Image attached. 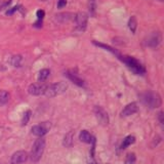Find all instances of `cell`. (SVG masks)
Masks as SVG:
<instances>
[{
	"label": "cell",
	"instance_id": "1",
	"mask_svg": "<svg viewBox=\"0 0 164 164\" xmlns=\"http://www.w3.org/2000/svg\"><path fill=\"white\" fill-rule=\"evenodd\" d=\"M141 102L151 109L159 108L160 106L162 105L161 96L157 94V92H154V91L144 92V94L141 95Z\"/></svg>",
	"mask_w": 164,
	"mask_h": 164
},
{
	"label": "cell",
	"instance_id": "2",
	"mask_svg": "<svg viewBox=\"0 0 164 164\" xmlns=\"http://www.w3.org/2000/svg\"><path fill=\"white\" fill-rule=\"evenodd\" d=\"M119 59H120L122 62L128 67V68L132 71L134 74H137V75H144V74L146 73L145 67L141 65L139 61L134 59V57L123 56V57H119Z\"/></svg>",
	"mask_w": 164,
	"mask_h": 164
},
{
	"label": "cell",
	"instance_id": "3",
	"mask_svg": "<svg viewBox=\"0 0 164 164\" xmlns=\"http://www.w3.org/2000/svg\"><path fill=\"white\" fill-rule=\"evenodd\" d=\"M44 148H45V141L43 139L40 137V139H38L34 141L33 147H32V150H31V154H30V158L32 162L36 163L41 159L44 152Z\"/></svg>",
	"mask_w": 164,
	"mask_h": 164
},
{
	"label": "cell",
	"instance_id": "4",
	"mask_svg": "<svg viewBox=\"0 0 164 164\" xmlns=\"http://www.w3.org/2000/svg\"><path fill=\"white\" fill-rule=\"evenodd\" d=\"M67 87H68V85H67V83L65 82L54 83V84L47 86L45 91H44V95H45L47 98H54V96L64 94V92L66 91Z\"/></svg>",
	"mask_w": 164,
	"mask_h": 164
},
{
	"label": "cell",
	"instance_id": "5",
	"mask_svg": "<svg viewBox=\"0 0 164 164\" xmlns=\"http://www.w3.org/2000/svg\"><path fill=\"white\" fill-rule=\"evenodd\" d=\"M161 41H162V35L160 32L157 31V32H152L150 35H148V36L145 38L144 43H145V45L148 47L156 48L160 43H161Z\"/></svg>",
	"mask_w": 164,
	"mask_h": 164
},
{
	"label": "cell",
	"instance_id": "6",
	"mask_svg": "<svg viewBox=\"0 0 164 164\" xmlns=\"http://www.w3.org/2000/svg\"><path fill=\"white\" fill-rule=\"evenodd\" d=\"M50 128H51V123L48 121H45V122H42V123H39L37 125H34L31 130H32V133L35 134V136L42 137L43 136H45L48 131H49Z\"/></svg>",
	"mask_w": 164,
	"mask_h": 164
},
{
	"label": "cell",
	"instance_id": "7",
	"mask_svg": "<svg viewBox=\"0 0 164 164\" xmlns=\"http://www.w3.org/2000/svg\"><path fill=\"white\" fill-rule=\"evenodd\" d=\"M94 112H95V115L96 119H98V121L99 122V124L104 125V126L109 124V115L102 107H99V106H95Z\"/></svg>",
	"mask_w": 164,
	"mask_h": 164
},
{
	"label": "cell",
	"instance_id": "8",
	"mask_svg": "<svg viewBox=\"0 0 164 164\" xmlns=\"http://www.w3.org/2000/svg\"><path fill=\"white\" fill-rule=\"evenodd\" d=\"M87 15L80 12V14L75 15V22H76V30L79 32H83L85 30L86 25H87Z\"/></svg>",
	"mask_w": 164,
	"mask_h": 164
},
{
	"label": "cell",
	"instance_id": "9",
	"mask_svg": "<svg viewBox=\"0 0 164 164\" xmlns=\"http://www.w3.org/2000/svg\"><path fill=\"white\" fill-rule=\"evenodd\" d=\"M47 87V85L43 84V83H34L31 84L28 88V92L31 95H44V91Z\"/></svg>",
	"mask_w": 164,
	"mask_h": 164
},
{
	"label": "cell",
	"instance_id": "10",
	"mask_svg": "<svg viewBox=\"0 0 164 164\" xmlns=\"http://www.w3.org/2000/svg\"><path fill=\"white\" fill-rule=\"evenodd\" d=\"M28 159V153L26 151H17L15 153L12 154L11 158V164H22L27 161Z\"/></svg>",
	"mask_w": 164,
	"mask_h": 164
},
{
	"label": "cell",
	"instance_id": "11",
	"mask_svg": "<svg viewBox=\"0 0 164 164\" xmlns=\"http://www.w3.org/2000/svg\"><path fill=\"white\" fill-rule=\"evenodd\" d=\"M139 110L137 103H130V104L126 105L124 107V109L121 112V117H128L130 115H133L134 113H137Z\"/></svg>",
	"mask_w": 164,
	"mask_h": 164
},
{
	"label": "cell",
	"instance_id": "12",
	"mask_svg": "<svg viewBox=\"0 0 164 164\" xmlns=\"http://www.w3.org/2000/svg\"><path fill=\"white\" fill-rule=\"evenodd\" d=\"M65 76L68 77V79H70L74 84H76L78 86L84 85V81H83L75 72H73V71H67V72H65Z\"/></svg>",
	"mask_w": 164,
	"mask_h": 164
},
{
	"label": "cell",
	"instance_id": "13",
	"mask_svg": "<svg viewBox=\"0 0 164 164\" xmlns=\"http://www.w3.org/2000/svg\"><path fill=\"white\" fill-rule=\"evenodd\" d=\"M74 19H75V15L70 14V12H63V14L56 15V21L60 22V23H65V22L74 20Z\"/></svg>",
	"mask_w": 164,
	"mask_h": 164
},
{
	"label": "cell",
	"instance_id": "14",
	"mask_svg": "<svg viewBox=\"0 0 164 164\" xmlns=\"http://www.w3.org/2000/svg\"><path fill=\"white\" fill-rule=\"evenodd\" d=\"M79 139L81 141L86 144H91L92 141H94V137H91V134L87 130H82L79 134Z\"/></svg>",
	"mask_w": 164,
	"mask_h": 164
},
{
	"label": "cell",
	"instance_id": "15",
	"mask_svg": "<svg viewBox=\"0 0 164 164\" xmlns=\"http://www.w3.org/2000/svg\"><path fill=\"white\" fill-rule=\"evenodd\" d=\"M11 66L15 67V68H20V67H22V64H23V57L20 56V54L11 57Z\"/></svg>",
	"mask_w": 164,
	"mask_h": 164
},
{
	"label": "cell",
	"instance_id": "16",
	"mask_svg": "<svg viewBox=\"0 0 164 164\" xmlns=\"http://www.w3.org/2000/svg\"><path fill=\"white\" fill-rule=\"evenodd\" d=\"M134 141H136V137L133 136H128L126 137L125 139L123 140L121 144V149H126L128 146H130V145H132Z\"/></svg>",
	"mask_w": 164,
	"mask_h": 164
},
{
	"label": "cell",
	"instance_id": "17",
	"mask_svg": "<svg viewBox=\"0 0 164 164\" xmlns=\"http://www.w3.org/2000/svg\"><path fill=\"white\" fill-rule=\"evenodd\" d=\"M49 74H50V71L48 69H42L38 74V81L39 82H43L45 81V80L49 77Z\"/></svg>",
	"mask_w": 164,
	"mask_h": 164
},
{
	"label": "cell",
	"instance_id": "18",
	"mask_svg": "<svg viewBox=\"0 0 164 164\" xmlns=\"http://www.w3.org/2000/svg\"><path fill=\"white\" fill-rule=\"evenodd\" d=\"M9 101V94L7 91L0 89V106L7 104Z\"/></svg>",
	"mask_w": 164,
	"mask_h": 164
},
{
	"label": "cell",
	"instance_id": "19",
	"mask_svg": "<svg viewBox=\"0 0 164 164\" xmlns=\"http://www.w3.org/2000/svg\"><path fill=\"white\" fill-rule=\"evenodd\" d=\"M137 27V22L136 17H131L129 19V21H128V28H129V30L131 31V33H133V34L136 33Z\"/></svg>",
	"mask_w": 164,
	"mask_h": 164
},
{
	"label": "cell",
	"instance_id": "20",
	"mask_svg": "<svg viewBox=\"0 0 164 164\" xmlns=\"http://www.w3.org/2000/svg\"><path fill=\"white\" fill-rule=\"evenodd\" d=\"M94 44L96 46H99V47H103V48H105L106 50H108V51H111L112 53H114V54H116V56L118 57H120V54L118 53V51L117 50H115L114 48H112L111 46H109V45H106V44L104 43H101V42H96V41H94Z\"/></svg>",
	"mask_w": 164,
	"mask_h": 164
},
{
	"label": "cell",
	"instance_id": "21",
	"mask_svg": "<svg viewBox=\"0 0 164 164\" xmlns=\"http://www.w3.org/2000/svg\"><path fill=\"white\" fill-rule=\"evenodd\" d=\"M136 154L134 153H129L127 154L126 159H125V164H134L136 162Z\"/></svg>",
	"mask_w": 164,
	"mask_h": 164
},
{
	"label": "cell",
	"instance_id": "22",
	"mask_svg": "<svg viewBox=\"0 0 164 164\" xmlns=\"http://www.w3.org/2000/svg\"><path fill=\"white\" fill-rule=\"evenodd\" d=\"M30 117H31V111H27V112H26V113L24 114L23 119H22V125L28 124L29 120H30Z\"/></svg>",
	"mask_w": 164,
	"mask_h": 164
},
{
	"label": "cell",
	"instance_id": "23",
	"mask_svg": "<svg viewBox=\"0 0 164 164\" xmlns=\"http://www.w3.org/2000/svg\"><path fill=\"white\" fill-rule=\"evenodd\" d=\"M11 2H12V0H6V1L0 2V11H3V9H5V8H7L8 6L11 4Z\"/></svg>",
	"mask_w": 164,
	"mask_h": 164
},
{
	"label": "cell",
	"instance_id": "24",
	"mask_svg": "<svg viewBox=\"0 0 164 164\" xmlns=\"http://www.w3.org/2000/svg\"><path fill=\"white\" fill-rule=\"evenodd\" d=\"M95 0H89V11H90V15H95Z\"/></svg>",
	"mask_w": 164,
	"mask_h": 164
},
{
	"label": "cell",
	"instance_id": "25",
	"mask_svg": "<svg viewBox=\"0 0 164 164\" xmlns=\"http://www.w3.org/2000/svg\"><path fill=\"white\" fill-rule=\"evenodd\" d=\"M22 7L21 5H17V6H15V7H11V8H9L7 11H6V15H14L15 11H20V8Z\"/></svg>",
	"mask_w": 164,
	"mask_h": 164
},
{
	"label": "cell",
	"instance_id": "26",
	"mask_svg": "<svg viewBox=\"0 0 164 164\" xmlns=\"http://www.w3.org/2000/svg\"><path fill=\"white\" fill-rule=\"evenodd\" d=\"M44 15H45V12L42 9H39V11H37V18H38V21H42Z\"/></svg>",
	"mask_w": 164,
	"mask_h": 164
},
{
	"label": "cell",
	"instance_id": "27",
	"mask_svg": "<svg viewBox=\"0 0 164 164\" xmlns=\"http://www.w3.org/2000/svg\"><path fill=\"white\" fill-rule=\"evenodd\" d=\"M67 5V0H57V8H63Z\"/></svg>",
	"mask_w": 164,
	"mask_h": 164
},
{
	"label": "cell",
	"instance_id": "28",
	"mask_svg": "<svg viewBox=\"0 0 164 164\" xmlns=\"http://www.w3.org/2000/svg\"><path fill=\"white\" fill-rule=\"evenodd\" d=\"M66 141H69V143H68V147L71 146V144H72V132L68 133L65 137V141H64V143H66Z\"/></svg>",
	"mask_w": 164,
	"mask_h": 164
},
{
	"label": "cell",
	"instance_id": "29",
	"mask_svg": "<svg viewBox=\"0 0 164 164\" xmlns=\"http://www.w3.org/2000/svg\"><path fill=\"white\" fill-rule=\"evenodd\" d=\"M41 26H42V21H37L36 23L34 24V27H37V28H40Z\"/></svg>",
	"mask_w": 164,
	"mask_h": 164
},
{
	"label": "cell",
	"instance_id": "30",
	"mask_svg": "<svg viewBox=\"0 0 164 164\" xmlns=\"http://www.w3.org/2000/svg\"><path fill=\"white\" fill-rule=\"evenodd\" d=\"M159 120H160V123L163 124V112H160L159 113Z\"/></svg>",
	"mask_w": 164,
	"mask_h": 164
},
{
	"label": "cell",
	"instance_id": "31",
	"mask_svg": "<svg viewBox=\"0 0 164 164\" xmlns=\"http://www.w3.org/2000/svg\"><path fill=\"white\" fill-rule=\"evenodd\" d=\"M156 1H159V2H162L163 0H156Z\"/></svg>",
	"mask_w": 164,
	"mask_h": 164
},
{
	"label": "cell",
	"instance_id": "32",
	"mask_svg": "<svg viewBox=\"0 0 164 164\" xmlns=\"http://www.w3.org/2000/svg\"><path fill=\"white\" fill-rule=\"evenodd\" d=\"M90 164H96L95 162H92V163H90Z\"/></svg>",
	"mask_w": 164,
	"mask_h": 164
}]
</instances>
